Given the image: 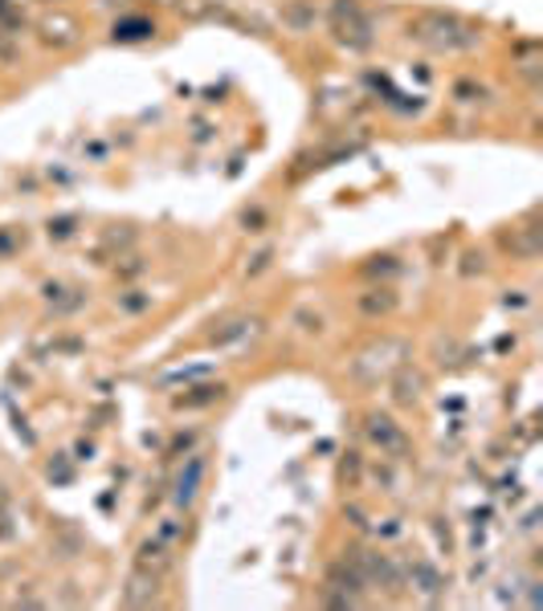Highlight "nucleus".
<instances>
[{"label":"nucleus","mask_w":543,"mask_h":611,"mask_svg":"<svg viewBox=\"0 0 543 611\" xmlns=\"http://www.w3.org/2000/svg\"><path fill=\"white\" fill-rule=\"evenodd\" d=\"M405 37L422 45L425 54H475L482 45V25H475L462 13H446V9H422L408 17Z\"/></svg>","instance_id":"nucleus-1"},{"label":"nucleus","mask_w":543,"mask_h":611,"mask_svg":"<svg viewBox=\"0 0 543 611\" xmlns=\"http://www.w3.org/2000/svg\"><path fill=\"white\" fill-rule=\"evenodd\" d=\"M413 360V346L401 334H381V339H368L360 351L348 363V375H352L355 387H381L388 384V375L401 367V363Z\"/></svg>","instance_id":"nucleus-2"},{"label":"nucleus","mask_w":543,"mask_h":611,"mask_svg":"<svg viewBox=\"0 0 543 611\" xmlns=\"http://www.w3.org/2000/svg\"><path fill=\"white\" fill-rule=\"evenodd\" d=\"M327 33L348 54H368L376 45V25L360 0H331L327 9Z\"/></svg>","instance_id":"nucleus-3"},{"label":"nucleus","mask_w":543,"mask_h":611,"mask_svg":"<svg viewBox=\"0 0 543 611\" xmlns=\"http://www.w3.org/2000/svg\"><path fill=\"white\" fill-rule=\"evenodd\" d=\"M348 558L360 567L368 587L388 591V596H401V591H405V567H401L393 555H384V550H376V546H352Z\"/></svg>","instance_id":"nucleus-4"},{"label":"nucleus","mask_w":543,"mask_h":611,"mask_svg":"<svg viewBox=\"0 0 543 611\" xmlns=\"http://www.w3.org/2000/svg\"><path fill=\"white\" fill-rule=\"evenodd\" d=\"M323 603L327 608H364L368 603V583L360 567L352 558H340L327 567V579H323Z\"/></svg>","instance_id":"nucleus-5"},{"label":"nucleus","mask_w":543,"mask_h":611,"mask_svg":"<svg viewBox=\"0 0 543 611\" xmlns=\"http://www.w3.org/2000/svg\"><path fill=\"white\" fill-rule=\"evenodd\" d=\"M364 440L381 452L384 461H408V457H413V437H408L405 425L393 420L388 412L364 416Z\"/></svg>","instance_id":"nucleus-6"},{"label":"nucleus","mask_w":543,"mask_h":611,"mask_svg":"<svg viewBox=\"0 0 543 611\" xmlns=\"http://www.w3.org/2000/svg\"><path fill=\"white\" fill-rule=\"evenodd\" d=\"M401 310V293L393 281H368L364 290L355 293V314L368 322H384Z\"/></svg>","instance_id":"nucleus-7"},{"label":"nucleus","mask_w":543,"mask_h":611,"mask_svg":"<svg viewBox=\"0 0 543 611\" xmlns=\"http://www.w3.org/2000/svg\"><path fill=\"white\" fill-rule=\"evenodd\" d=\"M204 473H209V457H204V452H189L184 465H180V473H177V481H172V493H168L177 510H189V505L201 497Z\"/></svg>","instance_id":"nucleus-8"},{"label":"nucleus","mask_w":543,"mask_h":611,"mask_svg":"<svg viewBox=\"0 0 543 611\" xmlns=\"http://www.w3.org/2000/svg\"><path fill=\"white\" fill-rule=\"evenodd\" d=\"M499 249L511 257V261H535L540 257V249H543V237H540V228H535V221H523V225H507V228H499Z\"/></svg>","instance_id":"nucleus-9"},{"label":"nucleus","mask_w":543,"mask_h":611,"mask_svg":"<svg viewBox=\"0 0 543 611\" xmlns=\"http://www.w3.org/2000/svg\"><path fill=\"white\" fill-rule=\"evenodd\" d=\"M33 33H38V41L45 45V50H54V54H66V50H74L78 45V37H82V29H78V21L70 13H45L33 25Z\"/></svg>","instance_id":"nucleus-10"},{"label":"nucleus","mask_w":543,"mask_h":611,"mask_svg":"<svg viewBox=\"0 0 543 611\" xmlns=\"http://www.w3.org/2000/svg\"><path fill=\"white\" fill-rule=\"evenodd\" d=\"M41 302L50 306L54 319H66V314H78L82 306L91 302V290L82 286H70V281H41Z\"/></svg>","instance_id":"nucleus-11"},{"label":"nucleus","mask_w":543,"mask_h":611,"mask_svg":"<svg viewBox=\"0 0 543 611\" xmlns=\"http://www.w3.org/2000/svg\"><path fill=\"white\" fill-rule=\"evenodd\" d=\"M388 384H393L396 408H417V404L425 399V392H429V375L417 372L413 363H401V367L388 375Z\"/></svg>","instance_id":"nucleus-12"},{"label":"nucleus","mask_w":543,"mask_h":611,"mask_svg":"<svg viewBox=\"0 0 543 611\" xmlns=\"http://www.w3.org/2000/svg\"><path fill=\"white\" fill-rule=\"evenodd\" d=\"M405 587H413L422 599H429V603H437L441 599V591H446V579H441V571H437L434 562H425V558H413L405 567Z\"/></svg>","instance_id":"nucleus-13"},{"label":"nucleus","mask_w":543,"mask_h":611,"mask_svg":"<svg viewBox=\"0 0 543 611\" xmlns=\"http://www.w3.org/2000/svg\"><path fill=\"white\" fill-rule=\"evenodd\" d=\"M225 396H230V387L225 384H196V387H184L180 396H172V408H177V412H204V408L221 404Z\"/></svg>","instance_id":"nucleus-14"},{"label":"nucleus","mask_w":543,"mask_h":611,"mask_svg":"<svg viewBox=\"0 0 543 611\" xmlns=\"http://www.w3.org/2000/svg\"><path fill=\"white\" fill-rule=\"evenodd\" d=\"M160 603V575H148V571H131L127 587H123V608H151Z\"/></svg>","instance_id":"nucleus-15"},{"label":"nucleus","mask_w":543,"mask_h":611,"mask_svg":"<svg viewBox=\"0 0 543 611\" xmlns=\"http://www.w3.org/2000/svg\"><path fill=\"white\" fill-rule=\"evenodd\" d=\"M172 562H177V550L172 546H163V543H156V538H143V543L136 546V567L139 571H148V575H168L172 571Z\"/></svg>","instance_id":"nucleus-16"},{"label":"nucleus","mask_w":543,"mask_h":611,"mask_svg":"<svg viewBox=\"0 0 543 611\" xmlns=\"http://www.w3.org/2000/svg\"><path fill=\"white\" fill-rule=\"evenodd\" d=\"M262 322L249 319V314H230V319H221L213 331H209V346H233L242 343V339H249V334L258 331Z\"/></svg>","instance_id":"nucleus-17"},{"label":"nucleus","mask_w":543,"mask_h":611,"mask_svg":"<svg viewBox=\"0 0 543 611\" xmlns=\"http://www.w3.org/2000/svg\"><path fill=\"white\" fill-rule=\"evenodd\" d=\"M278 17H283V25L290 29V33H315V25H319V4L315 0H283V9H278Z\"/></svg>","instance_id":"nucleus-18"},{"label":"nucleus","mask_w":543,"mask_h":611,"mask_svg":"<svg viewBox=\"0 0 543 611\" xmlns=\"http://www.w3.org/2000/svg\"><path fill=\"white\" fill-rule=\"evenodd\" d=\"M405 274V266H401V257L396 253H372L364 266H360V278L368 281H393Z\"/></svg>","instance_id":"nucleus-19"},{"label":"nucleus","mask_w":543,"mask_h":611,"mask_svg":"<svg viewBox=\"0 0 543 611\" xmlns=\"http://www.w3.org/2000/svg\"><path fill=\"white\" fill-rule=\"evenodd\" d=\"M110 37L119 41V45H136V41H148V37H156V21H148V17H123V21H115Z\"/></svg>","instance_id":"nucleus-20"},{"label":"nucleus","mask_w":543,"mask_h":611,"mask_svg":"<svg viewBox=\"0 0 543 611\" xmlns=\"http://www.w3.org/2000/svg\"><path fill=\"white\" fill-rule=\"evenodd\" d=\"M151 306H156V298H151L148 290H139V286H127V290L115 293V310H119V314H127V319L148 314Z\"/></svg>","instance_id":"nucleus-21"},{"label":"nucleus","mask_w":543,"mask_h":611,"mask_svg":"<svg viewBox=\"0 0 543 611\" xmlns=\"http://www.w3.org/2000/svg\"><path fill=\"white\" fill-rule=\"evenodd\" d=\"M82 233V216L78 213H66V216H50L45 221V237L54 240V245H66Z\"/></svg>","instance_id":"nucleus-22"},{"label":"nucleus","mask_w":543,"mask_h":611,"mask_svg":"<svg viewBox=\"0 0 543 611\" xmlns=\"http://www.w3.org/2000/svg\"><path fill=\"white\" fill-rule=\"evenodd\" d=\"M290 326L299 334H323L327 319H323V310H315V306H299V310L290 314Z\"/></svg>","instance_id":"nucleus-23"},{"label":"nucleus","mask_w":543,"mask_h":611,"mask_svg":"<svg viewBox=\"0 0 543 611\" xmlns=\"http://www.w3.org/2000/svg\"><path fill=\"white\" fill-rule=\"evenodd\" d=\"M151 538L163 546H172V550H180V543H184V522L180 518H160L156 526H151Z\"/></svg>","instance_id":"nucleus-24"},{"label":"nucleus","mask_w":543,"mask_h":611,"mask_svg":"<svg viewBox=\"0 0 543 611\" xmlns=\"http://www.w3.org/2000/svg\"><path fill=\"white\" fill-rule=\"evenodd\" d=\"M454 98L462 103V107H482L490 98V90L482 86V82H475V78H462V82H454Z\"/></svg>","instance_id":"nucleus-25"},{"label":"nucleus","mask_w":543,"mask_h":611,"mask_svg":"<svg viewBox=\"0 0 543 611\" xmlns=\"http://www.w3.org/2000/svg\"><path fill=\"white\" fill-rule=\"evenodd\" d=\"M148 274V261L139 257V253H123V257H115V278L119 281H139Z\"/></svg>","instance_id":"nucleus-26"},{"label":"nucleus","mask_w":543,"mask_h":611,"mask_svg":"<svg viewBox=\"0 0 543 611\" xmlns=\"http://www.w3.org/2000/svg\"><path fill=\"white\" fill-rule=\"evenodd\" d=\"M29 245V233L25 228H13V225H4L0 228V261H9V257H17V253Z\"/></svg>","instance_id":"nucleus-27"},{"label":"nucleus","mask_w":543,"mask_h":611,"mask_svg":"<svg viewBox=\"0 0 543 611\" xmlns=\"http://www.w3.org/2000/svg\"><path fill=\"white\" fill-rule=\"evenodd\" d=\"M274 253H278L274 245H262V249L254 253V257H245V269H242L245 278H262V274H266V269L274 266Z\"/></svg>","instance_id":"nucleus-28"},{"label":"nucleus","mask_w":543,"mask_h":611,"mask_svg":"<svg viewBox=\"0 0 543 611\" xmlns=\"http://www.w3.org/2000/svg\"><path fill=\"white\" fill-rule=\"evenodd\" d=\"M487 269H490V261H487V253H482V249H466L462 253V266H458V274H462V278H482Z\"/></svg>","instance_id":"nucleus-29"},{"label":"nucleus","mask_w":543,"mask_h":611,"mask_svg":"<svg viewBox=\"0 0 543 611\" xmlns=\"http://www.w3.org/2000/svg\"><path fill=\"white\" fill-rule=\"evenodd\" d=\"M0 62H4V66H17V62H21V37L9 33V29H0Z\"/></svg>","instance_id":"nucleus-30"},{"label":"nucleus","mask_w":543,"mask_h":611,"mask_svg":"<svg viewBox=\"0 0 543 611\" xmlns=\"http://www.w3.org/2000/svg\"><path fill=\"white\" fill-rule=\"evenodd\" d=\"M0 29H9V33H17V37H21V29H25L21 9H17L13 0H0Z\"/></svg>","instance_id":"nucleus-31"},{"label":"nucleus","mask_w":543,"mask_h":611,"mask_svg":"<svg viewBox=\"0 0 543 611\" xmlns=\"http://www.w3.org/2000/svg\"><path fill=\"white\" fill-rule=\"evenodd\" d=\"M266 225H270L266 208H245L242 213V233H266Z\"/></svg>","instance_id":"nucleus-32"},{"label":"nucleus","mask_w":543,"mask_h":611,"mask_svg":"<svg viewBox=\"0 0 543 611\" xmlns=\"http://www.w3.org/2000/svg\"><path fill=\"white\" fill-rule=\"evenodd\" d=\"M196 444V432H180L177 440H172V449H168V457H180L184 449H192Z\"/></svg>","instance_id":"nucleus-33"},{"label":"nucleus","mask_w":543,"mask_h":611,"mask_svg":"<svg viewBox=\"0 0 543 611\" xmlns=\"http://www.w3.org/2000/svg\"><path fill=\"white\" fill-rule=\"evenodd\" d=\"M360 473H364V469H360V457H355V452H348V461H343V481H348V478L360 481Z\"/></svg>","instance_id":"nucleus-34"},{"label":"nucleus","mask_w":543,"mask_h":611,"mask_svg":"<svg viewBox=\"0 0 543 611\" xmlns=\"http://www.w3.org/2000/svg\"><path fill=\"white\" fill-rule=\"evenodd\" d=\"M9 514V493H4V485H0V518Z\"/></svg>","instance_id":"nucleus-35"}]
</instances>
